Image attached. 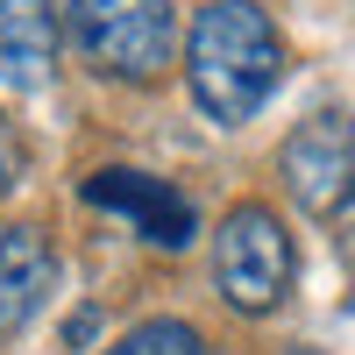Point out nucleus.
Returning a JSON list of instances; mask_svg holds the SVG:
<instances>
[{"label": "nucleus", "mask_w": 355, "mask_h": 355, "mask_svg": "<svg viewBox=\"0 0 355 355\" xmlns=\"http://www.w3.org/2000/svg\"><path fill=\"white\" fill-rule=\"evenodd\" d=\"M284 78V36L256 0H206L185 36V85L206 121L242 128Z\"/></svg>", "instance_id": "obj_1"}, {"label": "nucleus", "mask_w": 355, "mask_h": 355, "mask_svg": "<svg viewBox=\"0 0 355 355\" xmlns=\"http://www.w3.org/2000/svg\"><path fill=\"white\" fill-rule=\"evenodd\" d=\"M291 277H299V249H291L284 220H277L263 199L227 206L220 227H214V291H220L234 313L263 320V313L284 306Z\"/></svg>", "instance_id": "obj_2"}, {"label": "nucleus", "mask_w": 355, "mask_h": 355, "mask_svg": "<svg viewBox=\"0 0 355 355\" xmlns=\"http://www.w3.org/2000/svg\"><path fill=\"white\" fill-rule=\"evenodd\" d=\"M64 15H71V36H78L85 64L100 78L142 85V78H157L171 64L178 28H171L164 0H64Z\"/></svg>", "instance_id": "obj_3"}, {"label": "nucleus", "mask_w": 355, "mask_h": 355, "mask_svg": "<svg viewBox=\"0 0 355 355\" xmlns=\"http://www.w3.org/2000/svg\"><path fill=\"white\" fill-rule=\"evenodd\" d=\"M277 171H284V185H291V199H299L306 214L341 220L348 199H355V114H341V107L306 114V121L284 135Z\"/></svg>", "instance_id": "obj_4"}, {"label": "nucleus", "mask_w": 355, "mask_h": 355, "mask_svg": "<svg viewBox=\"0 0 355 355\" xmlns=\"http://www.w3.org/2000/svg\"><path fill=\"white\" fill-rule=\"evenodd\" d=\"M85 206H107V214L135 220V234L150 249H192V234H199L192 199L150 171H128V164H107V171L85 178Z\"/></svg>", "instance_id": "obj_5"}, {"label": "nucleus", "mask_w": 355, "mask_h": 355, "mask_svg": "<svg viewBox=\"0 0 355 355\" xmlns=\"http://www.w3.org/2000/svg\"><path fill=\"white\" fill-rule=\"evenodd\" d=\"M57 291V249L36 220L0 227V341L21 334L43 313V299Z\"/></svg>", "instance_id": "obj_6"}, {"label": "nucleus", "mask_w": 355, "mask_h": 355, "mask_svg": "<svg viewBox=\"0 0 355 355\" xmlns=\"http://www.w3.org/2000/svg\"><path fill=\"white\" fill-rule=\"evenodd\" d=\"M57 8L50 0H0V93H43L57 71Z\"/></svg>", "instance_id": "obj_7"}, {"label": "nucleus", "mask_w": 355, "mask_h": 355, "mask_svg": "<svg viewBox=\"0 0 355 355\" xmlns=\"http://www.w3.org/2000/svg\"><path fill=\"white\" fill-rule=\"evenodd\" d=\"M107 355H206V341H199L192 320H142V327H128Z\"/></svg>", "instance_id": "obj_8"}, {"label": "nucleus", "mask_w": 355, "mask_h": 355, "mask_svg": "<svg viewBox=\"0 0 355 355\" xmlns=\"http://www.w3.org/2000/svg\"><path fill=\"white\" fill-rule=\"evenodd\" d=\"M21 185V135H15V121L0 114V199H8Z\"/></svg>", "instance_id": "obj_9"}, {"label": "nucleus", "mask_w": 355, "mask_h": 355, "mask_svg": "<svg viewBox=\"0 0 355 355\" xmlns=\"http://www.w3.org/2000/svg\"><path fill=\"white\" fill-rule=\"evenodd\" d=\"M341 256L355 263V199H348V214H341Z\"/></svg>", "instance_id": "obj_10"}]
</instances>
